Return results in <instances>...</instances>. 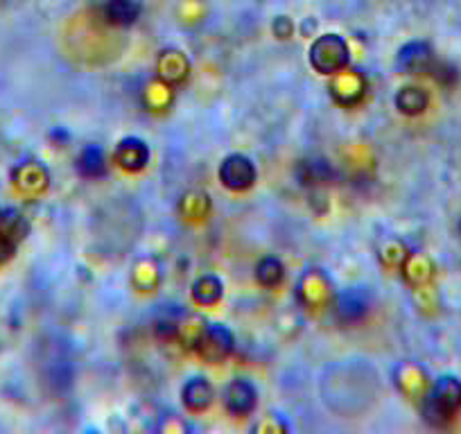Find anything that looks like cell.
I'll return each mask as SVG.
<instances>
[{
    "instance_id": "cell-1",
    "label": "cell",
    "mask_w": 461,
    "mask_h": 434,
    "mask_svg": "<svg viewBox=\"0 0 461 434\" xmlns=\"http://www.w3.org/2000/svg\"><path fill=\"white\" fill-rule=\"evenodd\" d=\"M425 419L432 425H443L461 410V380L455 375H443L434 383L432 392L425 398Z\"/></svg>"
},
{
    "instance_id": "cell-2",
    "label": "cell",
    "mask_w": 461,
    "mask_h": 434,
    "mask_svg": "<svg viewBox=\"0 0 461 434\" xmlns=\"http://www.w3.org/2000/svg\"><path fill=\"white\" fill-rule=\"evenodd\" d=\"M351 59V52L339 34H323L310 48V64L319 73H339Z\"/></svg>"
},
{
    "instance_id": "cell-3",
    "label": "cell",
    "mask_w": 461,
    "mask_h": 434,
    "mask_svg": "<svg viewBox=\"0 0 461 434\" xmlns=\"http://www.w3.org/2000/svg\"><path fill=\"white\" fill-rule=\"evenodd\" d=\"M220 181L229 190H247L256 181V166L242 154H230L220 166Z\"/></svg>"
},
{
    "instance_id": "cell-4",
    "label": "cell",
    "mask_w": 461,
    "mask_h": 434,
    "mask_svg": "<svg viewBox=\"0 0 461 434\" xmlns=\"http://www.w3.org/2000/svg\"><path fill=\"white\" fill-rule=\"evenodd\" d=\"M369 294H366L365 290H360V287H348V290L339 292V294L335 296L332 310H335L337 321L356 323L360 321V319H365V314L369 312Z\"/></svg>"
},
{
    "instance_id": "cell-5",
    "label": "cell",
    "mask_w": 461,
    "mask_h": 434,
    "mask_svg": "<svg viewBox=\"0 0 461 434\" xmlns=\"http://www.w3.org/2000/svg\"><path fill=\"white\" fill-rule=\"evenodd\" d=\"M197 351L206 360H221V357H226L233 351V335H230L229 329L220 326V323H212L199 338Z\"/></svg>"
},
{
    "instance_id": "cell-6",
    "label": "cell",
    "mask_w": 461,
    "mask_h": 434,
    "mask_svg": "<svg viewBox=\"0 0 461 434\" xmlns=\"http://www.w3.org/2000/svg\"><path fill=\"white\" fill-rule=\"evenodd\" d=\"M258 393L256 387L247 380H236L224 389V407L236 416H247L256 410Z\"/></svg>"
},
{
    "instance_id": "cell-7",
    "label": "cell",
    "mask_w": 461,
    "mask_h": 434,
    "mask_svg": "<svg viewBox=\"0 0 461 434\" xmlns=\"http://www.w3.org/2000/svg\"><path fill=\"white\" fill-rule=\"evenodd\" d=\"M432 48L423 41H411L398 52V68L405 73H425L432 68Z\"/></svg>"
},
{
    "instance_id": "cell-8",
    "label": "cell",
    "mask_w": 461,
    "mask_h": 434,
    "mask_svg": "<svg viewBox=\"0 0 461 434\" xmlns=\"http://www.w3.org/2000/svg\"><path fill=\"white\" fill-rule=\"evenodd\" d=\"M118 161H121L122 167H127L131 172L143 170L149 161L148 145L140 139H134V136L121 140V145H118Z\"/></svg>"
},
{
    "instance_id": "cell-9",
    "label": "cell",
    "mask_w": 461,
    "mask_h": 434,
    "mask_svg": "<svg viewBox=\"0 0 461 434\" xmlns=\"http://www.w3.org/2000/svg\"><path fill=\"white\" fill-rule=\"evenodd\" d=\"M181 401L190 411L206 410L212 402V387L206 378H190L181 389Z\"/></svg>"
},
{
    "instance_id": "cell-10",
    "label": "cell",
    "mask_w": 461,
    "mask_h": 434,
    "mask_svg": "<svg viewBox=\"0 0 461 434\" xmlns=\"http://www.w3.org/2000/svg\"><path fill=\"white\" fill-rule=\"evenodd\" d=\"M140 16V3L139 0H106L104 3V19L111 25H134L136 19Z\"/></svg>"
},
{
    "instance_id": "cell-11",
    "label": "cell",
    "mask_w": 461,
    "mask_h": 434,
    "mask_svg": "<svg viewBox=\"0 0 461 434\" xmlns=\"http://www.w3.org/2000/svg\"><path fill=\"white\" fill-rule=\"evenodd\" d=\"M428 102V93L419 86H405L396 93L398 112L405 113V116H419V113H423Z\"/></svg>"
},
{
    "instance_id": "cell-12",
    "label": "cell",
    "mask_w": 461,
    "mask_h": 434,
    "mask_svg": "<svg viewBox=\"0 0 461 434\" xmlns=\"http://www.w3.org/2000/svg\"><path fill=\"white\" fill-rule=\"evenodd\" d=\"M106 170L104 152H102L97 145H88L79 152L77 157V172L86 179H95V176H102Z\"/></svg>"
},
{
    "instance_id": "cell-13",
    "label": "cell",
    "mask_w": 461,
    "mask_h": 434,
    "mask_svg": "<svg viewBox=\"0 0 461 434\" xmlns=\"http://www.w3.org/2000/svg\"><path fill=\"white\" fill-rule=\"evenodd\" d=\"M221 292H224V285H221V281L217 276H202L199 281H194L193 285V299L197 301V303H215L217 299L221 296Z\"/></svg>"
},
{
    "instance_id": "cell-14",
    "label": "cell",
    "mask_w": 461,
    "mask_h": 434,
    "mask_svg": "<svg viewBox=\"0 0 461 434\" xmlns=\"http://www.w3.org/2000/svg\"><path fill=\"white\" fill-rule=\"evenodd\" d=\"M283 276H285V267L278 258H263L256 267V278H258L260 285L265 287H276L283 283Z\"/></svg>"
},
{
    "instance_id": "cell-15",
    "label": "cell",
    "mask_w": 461,
    "mask_h": 434,
    "mask_svg": "<svg viewBox=\"0 0 461 434\" xmlns=\"http://www.w3.org/2000/svg\"><path fill=\"white\" fill-rule=\"evenodd\" d=\"M301 172H303V184H312V181H321L328 176V166L323 161H305L301 163Z\"/></svg>"
},
{
    "instance_id": "cell-16",
    "label": "cell",
    "mask_w": 461,
    "mask_h": 434,
    "mask_svg": "<svg viewBox=\"0 0 461 434\" xmlns=\"http://www.w3.org/2000/svg\"><path fill=\"white\" fill-rule=\"evenodd\" d=\"M16 254V238L10 231L0 229V263H7Z\"/></svg>"
}]
</instances>
